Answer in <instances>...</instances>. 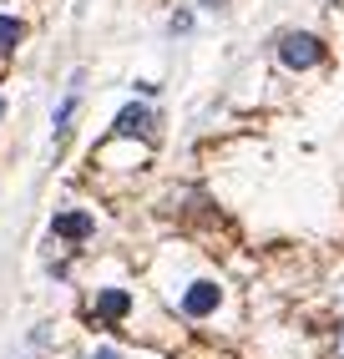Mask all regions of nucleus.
<instances>
[{"label":"nucleus","instance_id":"obj_1","mask_svg":"<svg viewBox=\"0 0 344 359\" xmlns=\"http://www.w3.org/2000/svg\"><path fill=\"white\" fill-rule=\"evenodd\" d=\"M274 56L284 71H314V66H324V41L314 31H284V36H274Z\"/></svg>","mask_w":344,"mask_h":359},{"label":"nucleus","instance_id":"obj_2","mask_svg":"<svg viewBox=\"0 0 344 359\" xmlns=\"http://www.w3.org/2000/svg\"><path fill=\"white\" fill-rule=\"evenodd\" d=\"M112 137H142V142H157V111L147 102H127L117 111V127Z\"/></svg>","mask_w":344,"mask_h":359},{"label":"nucleus","instance_id":"obj_3","mask_svg":"<svg viewBox=\"0 0 344 359\" xmlns=\"http://www.w3.org/2000/svg\"><path fill=\"white\" fill-rule=\"evenodd\" d=\"M218 304H223V289H218L213 278H192L187 289H183V314H187V319H208V314H218Z\"/></svg>","mask_w":344,"mask_h":359},{"label":"nucleus","instance_id":"obj_4","mask_svg":"<svg viewBox=\"0 0 344 359\" xmlns=\"http://www.w3.org/2000/svg\"><path fill=\"white\" fill-rule=\"evenodd\" d=\"M51 233L61 238V243H86V238L96 233V218L81 208H61L56 218H51Z\"/></svg>","mask_w":344,"mask_h":359},{"label":"nucleus","instance_id":"obj_5","mask_svg":"<svg viewBox=\"0 0 344 359\" xmlns=\"http://www.w3.org/2000/svg\"><path fill=\"white\" fill-rule=\"evenodd\" d=\"M127 314H132V294L127 289H102L96 304H91V319L96 324H121Z\"/></svg>","mask_w":344,"mask_h":359},{"label":"nucleus","instance_id":"obj_6","mask_svg":"<svg viewBox=\"0 0 344 359\" xmlns=\"http://www.w3.org/2000/svg\"><path fill=\"white\" fill-rule=\"evenodd\" d=\"M77 107H81V76L71 81V91L61 97V107H56V116H51V142H56V147L66 142V132H71V116H77Z\"/></svg>","mask_w":344,"mask_h":359},{"label":"nucleus","instance_id":"obj_7","mask_svg":"<svg viewBox=\"0 0 344 359\" xmlns=\"http://www.w3.org/2000/svg\"><path fill=\"white\" fill-rule=\"evenodd\" d=\"M20 36H26V26H20L15 15H0V56H11V51H15Z\"/></svg>","mask_w":344,"mask_h":359},{"label":"nucleus","instance_id":"obj_8","mask_svg":"<svg viewBox=\"0 0 344 359\" xmlns=\"http://www.w3.org/2000/svg\"><path fill=\"white\" fill-rule=\"evenodd\" d=\"M172 31L187 36V31H192V11H178V15H172Z\"/></svg>","mask_w":344,"mask_h":359},{"label":"nucleus","instance_id":"obj_9","mask_svg":"<svg viewBox=\"0 0 344 359\" xmlns=\"http://www.w3.org/2000/svg\"><path fill=\"white\" fill-rule=\"evenodd\" d=\"M86 359H121V354H117V349H112V344H102V349H91V354H86Z\"/></svg>","mask_w":344,"mask_h":359},{"label":"nucleus","instance_id":"obj_10","mask_svg":"<svg viewBox=\"0 0 344 359\" xmlns=\"http://www.w3.org/2000/svg\"><path fill=\"white\" fill-rule=\"evenodd\" d=\"M198 6H203V11H223V0H198Z\"/></svg>","mask_w":344,"mask_h":359},{"label":"nucleus","instance_id":"obj_11","mask_svg":"<svg viewBox=\"0 0 344 359\" xmlns=\"http://www.w3.org/2000/svg\"><path fill=\"white\" fill-rule=\"evenodd\" d=\"M339 354H344V329H339Z\"/></svg>","mask_w":344,"mask_h":359},{"label":"nucleus","instance_id":"obj_12","mask_svg":"<svg viewBox=\"0 0 344 359\" xmlns=\"http://www.w3.org/2000/svg\"><path fill=\"white\" fill-rule=\"evenodd\" d=\"M0 116H6V97H0Z\"/></svg>","mask_w":344,"mask_h":359}]
</instances>
